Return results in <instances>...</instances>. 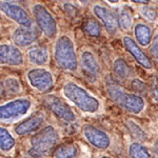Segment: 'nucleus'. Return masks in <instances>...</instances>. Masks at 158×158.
<instances>
[{
    "instance_id": "1",
    "label": "nucleus",
    "mask_w": 158,
    "mask_h": 158,
    "mask_svg": "<svg viewBox=\"0 0 158 158\" xmlns=\"http://www.w3.org/2000/svg\"><path fill=\"white\" fill-rule=\"evenodd\" d=\"M106 89L110 97L126 111L133 114H139L143 111V99L136 94L127 93L111 76L106 77Z\"/></svg>"
},
{
    "instance_id": "2",
    "label": "nucleus",
    "mask_w": 158,
    "mask_h": 158,
    "mask_svg": "<svg viewBox=\"0 0 158 158\" xmlns=\"http://www.w3.org/2000/svg\"><path fill=\"white\" fill-rule=\"evenodd\" d=\"M59 138V133L54 127H44L31 138V149L29 154L34 158L48 156L58 144Z\"/></svg>"
},
{
    "instance_id": "3",
    "label": "nucleus",
    "mask_w": 158,
    "mask_h": 158,
    "mask_svg": "<svg viewBox=\"0 0 158 158\" xmlns=\"http://www.w3.org/2000/svg\"><path fill=\"white\" fill-rule=\"evenodd\" d=\"M63 95L85 113H96L100 108V102L97 98L74 82L65 83L63 86Z\"/></svg>"
},
{
    "instance_id": "4",
    "label": "nucleus",
    "mask_w": 158,
    "mask_h": 158,
    "mask_svg": "<svg viewBox=\"0 0 158 158\" xmlns=\"http://www.w3.org/2000/svg\"><path fill=\"white\" fill-rule=\"evenodd\" d=\"M54 55L57 64L63 70H77V56H76L72 40L68 36H61L58 38V40L55 43Z\"/></svg>"
},
{
    "instance_id": "5",
    "label": "nucleus",
    "mask_w": 158,
    "mask_h": 158,
    "mask_svg": "<svg viewBox=\"0 0 158 158\" xmlns=\"http://www.w3.org/2000/svg\"><path fill=\"white\" fill-rule=\"evenodd\" d=\"M32 108V102L27 98H19L7 101L0 106V121H15L27 115Z\"/></svg>"
},
{
    "instance_id": "6",
    "label": "nucleus",
    "mask_w": 158,
    "mask_h": 158,
    "mask_svg": "<svg viewBox=\"0 0 158 158\" xmlns=\"http://www.w3.org/2000/svg\"><path fill=\"white\" fill-rule=\"evenodd\" d=\"M33 14L36 19L37 25L43 34L49 38L55 37L57 34V23L47 7L42 4H35L33 7Z\"/></svg>"
},
{
    "instance_id": "7",
    "label": "nucleus",
    "mask_w": 158,
    "mask_h": 158,
    "mask_svg": "<svg viewBox=\"0 0 158 158\" xmlns=\"http://www.w3.org/2000/svg\"><path fill=\"white\" fill-rule=\"evenodd\" d=\"M27 80L34 89L40 92L50 91L54 85V79L49 71L42 68L32 69L27 72Z\"/></svg>"
},
{
    "instance_id": "8",
    "label": "nucleus",
    "mask_w": 158,
    "mask_h": 158,
    "mask_svg": "<svg viewBox=\"0 0 158 158\" xmlns=\"http://www.w3.org/2000/svg\"><path fill=\"white\" fill-rule=\"evenodd\" d=\"M44 104L58 118L68 122H73L76 120V116L73 110L60 98L56 97V96H48L44 98Z\"/></svg>"
},
{
    "instance_id": "9",
    "label": "nucleus",
    "mask_w": 158,
    "mask_h": 158,
    "mask_svg": "<svg viewBox=\"0 0 158 158\" xmlns=\"http://www.w3.org/2000/svg\"><path fill=\"white\" fill-rule=\"evenodd\" d=\"M82 133L86 141L97 149L106 150L111 144V139L109 135L102 130L96 128L92 124H85L82 129Z\"/></svg>"
},
{
    "instance_id": "10",
    "label": "nucleus",
    "mask_w": 158,
    "mask_h": 158,
    "mask_svg": "<svg viewBox=\"0 0 158 158\" xmlns=\"http://www.w3.org/2000/svg\"><path fill=\"white\" fill-rule=\"evenodd\" d=\"M0 11L21 27H32V19L21 6L13 4L11 2L0 1Z\"/></svg>"
},
{
    "instance_id": "11",
    "label": "nucleus",
    "mask_w": 158,
    "mask_h": 158,
    "mask_svg": "<svg viewBox=\"0 0 158 158\" xmlns=\"http://www.w3.org/2000/svg\"><path fill=\"white\" fill-rule=\"evenodd\" d=\"M0 64L18 67L23 64V55L17 47L0 44Z\"/></svg>"
},
{
    "instance_id": "12",
    "label": "nucleus",
    "mask_w": 158,
    "mask_h": 158,
    "mask_svg": "<svg viewBox=\"0 0 158 158\" xmlns=\"http://www.w3.org/2000/svg\"><path fill=\"white\" fill-rule=\"evenodd\" d=\"M43 122H44V116L42 113L38 112L15 127V133L17 135H27L36 132L43 124Z\"/></svg>"
},
{
    "instance_id": "13",
    "label": "nucleus",
    "mask_w": 158,
    "mask_h": 158,
    "mask_svg": "<svg viewBox=\"0 0 158 158\" xmlns=\"http://www.w3.org/2000/svg\"><path fill=\"white\" fill-rule=\"evenodd\" d=\"M93 11L96 16L102 21L104 27L109 33L113 34L116 32L117 27H118V18H117L115 13L101 6H95Z\"/></svg>"
},
{
    "instance_id": "14",
    "label": "nucleus",
    "mask_w": 158,
    "mask_h": 158,
    "mask_svg": "<svg viewBox=\"0 0 158 158\" xmlns=\"http://www.w3.org/2000/svg\"><path fill=\"white\" fill-rule=\"evenodd\" d=\"M123 44L126 47V49L128 52H130L132 54V56L134 57V59L139 63L141 67L146 68V69H151L152 68V62L149 59V57L144 54L141 51L139 47H137V44L135 43V41L132 38H130L128 36H126L123 38Z\"/></svg>"
},
{
    "instance_id": "15",
    "label": "nucleus",
    "mask_w": 158,
    "mask_h": 158,
    "mask_svg": "<svg viewBox=\"0 0 158 158\" xmlns=\"http://www.w3.org/2000/svg\"><path fill=\"white\" fill-rule=\"evenodd\" d=\"M36 33L32 30V27H20L15 30L13 33V41L17 47H27L31 45L36 40Z\"/></svg>"
},
{
    "instance_id": "16",
    "label": "nucleus",
    "mask_w": 158,
    "mask_h": 158,
    "mask_svg": "<svg viewBox=\"0 0 158 158\" xmlns=\"http://www.w3.org/2000/svg\"><path fill=\"white\" fill-rule=\"evenodd\" d=\"M27 57L33 64L43 65L49 60V52L45 47H35L29 50Z\"/></svg>"
},
{
    "instance_id": "17",
    "label": "nucleus",
    "mask_w": 158,
    "mask_h": 158,
    "mask_svg": "<svg viewBox=\"0 0 158 158\" xmlns=\"http://www.w3.org/2000/svg\"><path fill=\"white\" fill-rule=\"evenodd\" d=\"M81 64L85 73L91 76H97L99 74V65L97 60L95 59L94 55L89 51L82 53L81 56Z\"/></svg>"
},
{
    "instance_id": "18",
    "label": "nucleus",
    "mask_w": 158,
    "mask_h": 158,
    "mask_svg": "<svg viewBox=\"0 0 158 158\" xmlns=\"http://www.w3.org/2000/svg\"><path fill=\"white\" fill-rule=\"evenodd\" d=\"M135 36L136 39L142 47H146L151 42L152 39V34L151 30L149 29V27L144 24H137L135 27Z\"/></svg>"
},
{
    "instance_id": "19",
    "label": "nucleus",
    "mask_w": 158,
    "mask_h": 158,
    "mask_svg": "<svg viewBox=\"0 0 158 158\" xmlns=\"http://www.w3.org/2000/svg\"><path fill=\"white\" fill-rule=\"evenodd\" d=\"M15 146V139L9 130L0 127V150L7 152L12 150Z\"/></svg>"
},
{
    "instance_id": "20",
    "label": "nucleus",
    "mask_w": 158,
    "mask_h": 158,
    "mask_svg": "<svg viewBox=\"0 0 158 158\" xmlns=\"http://www.w3.org/2000/svg\"><path fill=\"white\" fill-rule=\"evenodd\" d=\"M129 155L131 158H152L147 148L139 142H132L130 144Z\"/></svg>"
},
{
    "instance_id": "21",
    "label": "nucleus",
    "mask_w": 158,
    "mask_h": 158,
    "mask_svg": "<svg viewBox=\"0 0 158 158\" xmlns=\"http://www.w3.org/2000/svg\"><path fill=\"white\" fill-rule=\"evenodd\" d=\"M77 155V148L74 144H62L53 153L55 158H74Z\"/></svg>"
},
{
    "instance_id": "22",
    "label": "nucleus",
    "mask_w": 158,
    "mask_h": 158,
    "mask_svg": "<svg viewBox=\"0 0 158 158\" xmlns=\"http://www.w3.org/2000/svg\"><path fill=\"white\" fill-rule=\"evenodd\" d=\"M113 69H114V73L120 78H128L132 73L131 68H130L128 65V63L123 59H121V58H118V59H116L114 61Z\"/></svg>"
},
{
    "instance_id": "23",
    "label": "nucleus",
    "mask_w": 158,
    "mask_h": 158,
    "mask_svg": "<svg viewBox=\"0 0 158 158\" xmlns=\"http://www.w3.org/2000/svg\"><path fill=\"white\" fill-rule=\"evenodd\" d=\"M132 23H133V18H132L131 13L126 9L121 10L118 17V24L120 25L121 29L123 31H129L131 29Z\"/></svg>"
},
{
    "instance_id": "24",
    "label": "nucleus",
    "mask_w": 158,
    "mask_h": 158,
    "mask_svg": "<svg viewBox=\"0 0 158 158\" xmlns=\"http://www.w3.org/2000/svg\"><path fill=\"white\" fill-rule=\"evenodd\" d=\"M85 31L90 36L98 37L101 32L100 24L97 21H95V20H89L85 23Z\"/></svg>"
},
{
    "instance_id": "25",
    "label": "nucleus",
    "mask_w": 158,
    "mask_h": 158,
    "mask_svg": "<svg viewBox=\"0 0 158 158\" xmlns=\"http://www.w3.org/2000/svg\"><path fill=\"white\" fill-rule=\"evenodd\" d=\"M4 89L12 94L18 93V92H20V83L16 78H6L4 80Z\"/></svg>"
},
{
    "instance_id": "26",
    "label": "nucleus",
    "mask_w": 158,
    "mask_h": 158,
    "mask_svg": "<svg viewBox=\"0 0 158 158\" xmlns=\"http://www.w3.org/2000/svg\"><path fill=\"white\" fill-rule=\"evenodd\" d=\"M128 127H129V129H130V131L132 132V134L134 135L136 138H138V139H142V138H144V133H143V131H142L141 129L139 128V127H137V124H135L133 121H128Z\"/></svg>"
},
{
    "instance_id": "27",
    "label": "nucleus",
    "mask_w": 158,
    "mask_h": 158,
    "mask_svg": "<svg viewBox=\"0 0 158 158\" xmlns=\"http://www.w3.org/2000/svg\"><path fill=\"white\" fill-rule=\"evenodd\" d=\"M132 89L138 93H144L147 91V85L143 81L139 80V79H134L132 81Z\"/></svg>"
},
{
    "instance_id": "28",
    "label": "nucleus",
    "mask_w": 158,
    "mask_h": 158,
    "mask_svg": "<svg viewBox=\"0 0 158 158\" xmlns=\"http://www.w3.org/2000/svg\"><path fill=\"white\" fill-rule=\"evenodd\" d=\"M141 13L147 19H149V20L156 19V12H155L153 9H150V7H148V6H144L143 9L141 10Z\"/></svg>"
},
{
    "instance_id": "29",
    "label": "nucleus",
    "mask_w": 158,
    "mask_h": 158,
    "mask_svg": "<svg viewBox=\"0 0 158 158\" xmlns=\"http://www.w3.org/2000/svg\"><path fill=\"white\" fill-rule=\"evenodd\" d=\"M151 54L154 57L155 61L158 63V35H156L153 40V43L151 45Z\"/></svg>"
},
{
    "instance_id": "30",
    "label": "nucleus",
    "mask_w": 158,
    "mask_h": 158,
    "mask_svg": "<svg viewBox=\"0 0 158 158\" xmlns=\"http://www.w3.org/2000/svg\"><path fill=\"white\" fill-rule=\"evenodd\" d=\"M151 93L153 98L156 101H158V78L154 77L151 83Z\"/></svg>"
},
{
    "instance_id": "31",
    "label": "nucleus",
    "mask_w": 158,
    "mask_h": 158,
    "mask_svg": "<svg viewBox=\"0 0 158 158\" xmlns=\"http://www.w3.org/2000/svg\"><path fill=\"white\" fill-rule=\"evenodd\" d=\"M64 9L67 10V12H68L70 15H74L73 11H74V12H76V9L74 7V6H72V4H69V3L64 4Z\"/></svg>"
},
{
    "instance_id": "32",
    "label": "nucleus",
    "mask_w": 158,
    "mask_h": 158,
    "mask_svg": "<svg viewBox=\"0 0 158 158\" xmlns=\"http://www.w3.org/2000/svg\"><path fill=\"white\" fill-rule=\"evenodd\" d=\"M154 158H158V141L154 144Z\"/></svg>"
},
{
    "instance_id": "33",
    "label": "nucleus",
    "mask_w": 158,
    "mask_h": 158,
    "mask_svg": "<svg viewBox=\"0 0 158 158\" xmlns=\"http://www.w3.org/2000/svg\"><path fill=\"white\" fill-rule=\"evenodd\" d=\"M135 3H141V4H147L149 2V0H132Z\"/></svg>"
},
{
    "instance_id": "34",
    "label": "nucleus",
    "mask_w": 158,
    "mask_h": 158,
    "mask_svg": "<svg viewBox=\"0 0 158 158\" xmlns=\"http://www.w3.org/2000/svg\"><path fill=\"white\" fill-rule=\"evenodd\" d=\"M6 1L7 2H11V3H12V2H22L23 0H6Z\"/></svg>"
},
{
    "instance_id": "35",
    "label": "nucleus",
    "mask_w": 158,
    "mask_h": 158,
    "mask_svg": "<svg viewBox=\"0 0 158 158\" xmlns=\"http://www.w3.org/2000/svg\"><path fill=\"white\" fill-rule=\"evenodd\" d=\"M108 1H110L111 3H116V2H118V0H108Z\"/></svg>"
},
{
    "instance_id": "36",
    "label": "nucleus",
    "mask_w": 158,
    "mask_h": 158,
    "mask_svg": "<svg viewBox=\"0 0 158 158\" xmlns=\"http://www.w3.org/2000/svg\"><path fill=\"white\" fill-rule=\"evenodd\" d=\"M80 2H82V3H86V2H89L90 0H79Z\"/></svg>"
},
{
    "instance_id": "37",
    "label": "nucleus",
    "mask_w": 158,
    "mask_h": 158,
    "mask_svg": "<svg viewBox=\"0 0 158 158\" xmlns=\"http://www.w3.org/2000/svg\"><path fill=\"white\" fill-rule=\"evenodd\" d=\"M102 158H111V157H108V156H103Z\"/></svg>"
}]
</instances>
